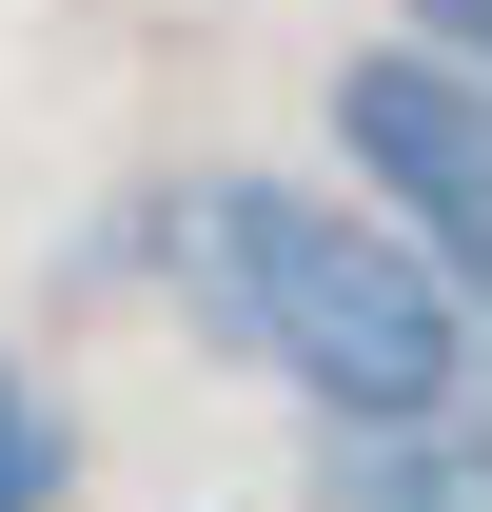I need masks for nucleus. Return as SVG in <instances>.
Masks as SVG:
<instances>
[{"instance_id":"1","label":"nucleus","mask_w":492,"mask_h":512,"mask_svg":"<svg viewBox=\"0 0 492 512\" xmlns=\"http://www.w3.org/2000/svg\"><path fill=\"white\" fill-rule=\"evenodd\" d=\"M178 296L237 335L276 394H315L335 434L414 414V394L453 375V335H473V296H453L414 237H374V217H335V197H296V178H197L178 197Z\"/></svg>"},{"instance_id":"2","label":"nucleus","mask_w":492,"mask_h":512,"mask_svg":"<svg viewBox=\"0 0 492 512\" xmlns=\"http://www.w3.org/2000/svg\"><path fill=\"white\" fill-rule=\"evenodd\" d=\"M335 138H355V178L414 217L433 276L492 296V79L433 60V40H374V60H335Z\"/></svg>"},{"instance_id":"3","label":"nucleus","mask_w":492,"mask_h":512,"mask_svg":"<svg viewBox=\"0 0 492 512\" xmlns=\"http://www.w3.org/2000/svg\"><path fill=\"white\" fill-rule=\"evenodd\" d=\"M355 512H492V355L453 335V375L414 414H374L355 434Z\"/></svg>"},{"instance_id":"4","label":"nucleus","mask_w":492,"mask_h":512,"mask_svg":"<svg viewBox=\"0 0 492 512\" xmlns=\"http://www.w3.org/2000/svg\"><path fill=\"white\" fill-rule=\"evenodd\" d=\"M0 512H60V394L0 375Z\"/></svg>"},{"instance_id":"5","label":"nucleus","mask_w":492,"mask_h":512,"mask_svg":"<svg viewBox=\"0 0 492 512\" xmlns=\"http://www.w3.org/2000/svg\"><path fill=\"white\" fill-rule=\"evenodd\" d=\"M414 20H433V60H473V79H492V0H414Z\"/></svg>"}]
</instances>
